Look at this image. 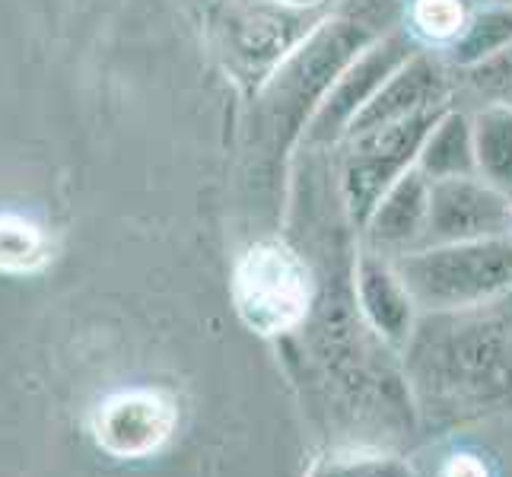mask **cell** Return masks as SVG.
Here are the masks:
<instances>
[{
	"label": "cell",
	"mask_w": 512,
	"mask_h": 477,
	"mask_svg": "<svg viewBox=\"0 0 512 477\" xmlns=\"http://www.w3.org/2000/svg\"><path fill=\"white\" fill-rule=\"evenodd\" d=\"M172 427V408L150 392L118 395L99 411L96 439L115 455H140L163 443Z\"/></svg>",
	"instance_id": "8992f818"
},
{
	"label": "cell",
	"mask_w": 512,
	"mask_h": 477,
	"mask_svg": "<svg viewBox=\"0 0 512 477\" xmlns=\"http://www.w3.org/2000/svg\"><path fill=\"white\" fill-rule=\"evenodd\" d=\"M430 214V179L417 166L408 169L382 191L376 207L369 210L373 217V239L385 249L414 252L423 245Z\"/></svg>",
	"instance_id": "52a82bcc"
},
{
	"label": "cell",
	"mask_w": 512,
	"mask_h": 477,
	"mask_svg": "<svg viewBox=\"0 0 512 477\" xmlns=\"http://www.w3.org/2000/svg\"><path fill=\"white\" fill-rule=\"evenodd\" d=\"M512 42V7L506 4H484L471 10L462 35L449 45V58L462 70H471L493 58Z\"/></svg>",
	"instance_id": "8fae6325"
},
{
	"label": "cell",
	"mask_w": 512,
	"mask_h": 477,
	"mask_svg": "<svg viewBox=\"0 0 512 477\" xmlns=\"http://www.w3.org/2000/svg\"><path fill=\"white\" fill-rule=\"evenodd\" d=\"M446 93L449 86L443 70L430 58H408L388 74L382 90L366 102V109L360 112V125L376 131L417 115L439 112L446 109Z\"/></svg>",
	"instance_id": "5b68a950"
},
{
	"label": "cell",
	"mask_w": 512,
	"mask_h": 477,
	"mask_svg": "<svg viewBox=\"0 0 512 477\" xmlns=\"http://www.w3.org/2000/svg\"><path fill=\"white\" fill-rule=\"evenodd\" d=\"M233 299L242 322L252 331H290L303 322L309 309V271L287 245L258 242L239 261Z\"/></svg>",
	"instance_id": "3957f363"
},
{
	"label": "cell",
	"mask_w": 512,
	"mask_h": 477,
	"mask_svg": "<svg viewBox=\"0 0 512 477\" xmlns=\"http://www.w3.org/2000/svg\"><path fill=\"white\" fill-rule=\"evenodd\" d=\"M468 80L478 93L490 96L493 102H506L512 105V42L497 51L493 58H487L484 64L468 70Z\"/></svg>",
	"instance_id": "9a60e30c"
},
{
	"label": "cell",
	"mask_w": 512,
	"mask_h": 477,
	"mask_svg": "<svg viewBox=\"0 0 512 477\" xmlns=\"http://www.w3.org/2000/svg\"><path fill=\"white\" fill-rule=\"evenodd\" d=\"M395 271L420 312L487 306L512 293V236L420 245Z\"/></svg>",
	"instance_id": "7a4b0ae2"
},
{
	"label": "cell",
	"mask_w": 512,
	"mask_h": 477,
	"mask_svg": "<svg viewBox=\"0 0 512 477\" xmlns=\"http://www.w3.org/2000/svg\"><path fill=\"white\" fill-rule=\"evenodd\" d=\"M430 182L443 179H465V175H478L474 166V140H471V115L446 109L436 115L430 131L423 134V144L417 150L414 163Z\"/></svg>",
	"instance_id": "9c48e42d"
},
{
	"label": "cell",
	"mask_w": 512,
	"mask_h": 477,
	"mask_svg": "<svg viewBox=\"0 0 512 477\" xmlns=\"http://www.w3.org/2000/svg\"><path fill=\"white\" fill-rule=\"evenodd\" d=\"M439 477H487V468L478 455H452Z\"/></svg>",
	"instance_id": "2e32d148"
},
{
	"label": "cell",
	"mask_w": 512,
	"mask_h": 477,
	"mask_svg": "<svg viewBox=\"0 0 512 477\" xmlns=\"http://www.w3.org/2000/svg\"><path fill=\"white\" fill-rule=\"evenodd\" d=\"M51 258L48 236L42 226L20 214H0V271L10 274H26L39 271Z\"/></svg>",
	"instance_id": "7c38bea8"
},
{
	"label": "cell",
	"mask_w": 512,
	"mask_h": 477,
	"mask_svg": "<svg viewBox=\"0 0 512 477\" xmlns=\"http://www.w3.org/2000/svg\"><path fill=\"white\" fill-rule=\"evenodd\" d=\"M303 477H411V468L388 455H331Z\"/></svg>",
	"instance_id": "5bb4252c"
},
{
	"label": "cell",
	"mask_w": 512,
	"mask_h": 477,
	"mask_svg": "<svg viewBox=\"0 0 512 477\" xmlns=\"http://www.w3.org/2000/svg\"><path fill=\"white\" fill-rule=\"evenodd\" d=\"M357 290H360V306H363V315L369 318V325H373L388 344L404 347V341H408V334L417 322V306L408 287H404V280L398 277V271L392 264L366 255L357 271Z\"/></svg>",
	"instance_id": "ba28073f"
},
{
	"label": "cell",
	"mask_w": 512,
	"mask_h": 477,
	"mask_svg": "<svg viewBox=\"0 0 512 477\" xmlns=\"http://www.w3.org/2000/svg\"><path fill=\"white\" fill-rule=\"evenodd\" d=\"M471 16L468 0H411L408 20L423 42L449 48Z\"/></svg>",
	"instance_id": "4fadbf2b"
},
{
	"label": "cell",
	"mask_w": 512,
	"mask_h": 477,
	"mask_svg": "<svg viewBox=\"0 0 512 477\" xmlns=\"http://www.w3.org/2000/svg\"><path fill=\"white\" fill-rule=\"evenodd\" d=\"M487 4H506V7H512V0H487Z\"/></svg>",
	"instance_id": "e0dca14e"
},
{
	"label": "cell",
	"mask_w": 512,
	"mask_h": 477,
	"mask_svg": "<svg viewBox=\"0 0 512 477\" xmlns=\"http://www.w3.org/2000/svg\"><path fill=\"white\" fill-rule=\"evenodd\" d=\"M471 140L478 175L512 198V105L490 102L474 112Z\"/></svg>",
	"instance_id": "30bf717a"
},
{
	"label": "cell",
	"mask_w": 512,
	"mask_h": 477,
	"mask_svg": "<svg viewBox=\"0 0 512 477\" xmlns=\"http://www.w3.org/2000/svg\"><path fill=\"white\" fill-rule=\"evenodd\" d=\"M512 236V198L481 175L430 182V214L423 245Z\"/></svg>",
	"instance_id": "277c9868"
},
{
	"label": "cell",
	"mask_w": 512,
	"mask_h": 477,
	"mask_svg": "<svg viewBox=\"0 0 512 477\" xmlns=\"http://www.w3.org/2000/svg\"><path fill=\"white\" fill-rule=\"evenodd\" d=\"M404 379L433 423L512 401V293L487 306L417 315L404 341Z\"/></svg>",
	"instance_id": "6da1fadb"
}]
</instances>
